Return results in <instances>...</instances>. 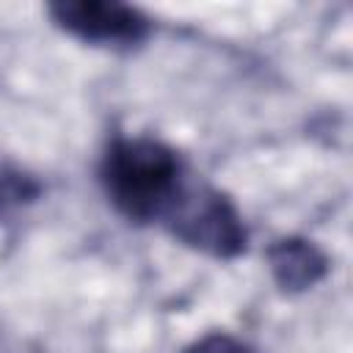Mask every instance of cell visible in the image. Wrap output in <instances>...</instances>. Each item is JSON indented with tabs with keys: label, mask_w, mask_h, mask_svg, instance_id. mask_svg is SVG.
<instances>
[{
	"label": "cell",
	"mask_w": 353,
	"mask_h": 353,
	"mask_svg": "<svg viewBox=\"0 0 353 353\" xmlns=\"http://www.w3.org/2000/svg\"><path fill=\"white\" fill-rule=\"evenodd\" d=\"M36 193H39V185L30 176L11 168H0V210L33 201Z\"/></svg>",
	"instance_id": "obj_5"
},
{
	"label": "cell",
	"mask_w": 353,
	"mask_h": 353,
	"mask_svg": "<svg viewBox=\"0 0 353 353\" xmlns=\"http://www.w3.org/2000/svg\"><path fill=\"white\" fill-rule=\"evenodd\" d=\"M50 14L63 30L94 44L127 47L149 33V22L138 8L113 0H66L50 6Z\"/></svg>",
	"instance_id": "obj_3"
},
{
	"label": "cell",
	"mask_w": 353,
	"mask_h": 353,
	"mask_svg": "<svg viewBox=\"0 0 353 353\" xmlns=\"http://www.w3.org/2000/svg\"><path fill=\"white\" fill-rule=\"evenodd\" d=\"M268 265L276 284L287 292H301L314 287L328 270L325 254L312 240H301V237L276 240L268 248Z\"/></svg>",
	"instance_id": "obj_4"
},
{
	"label": "cell",
	"mask_w": 353,
	"mask_h": 353,
	"mask_svg": "<svg viewBox=\"0 0 353 353\" xmlns=\"http://www.w3.org/2000/svg\"><path fill=\"white\" fill-rule=\"evenodd\" d=\"M99 174L113 207L138 223L163 218L185 188L176 152L154 138L113 141Z\"/></svg>",
	"instance_id": "obj_1"
},
{
	"label": "cell",
	"mask_w": 353,
	"mask_h": 353,
	"mask_svg": "<svg viewBox=\"0 0 353 353\" xmlns=\"http://www.w3.org/2000/svg\"><path fill=\"white\" fill-rule=\"evenodd\" d=\"M171 234L210 256L232 259L245 251V226L234 204L212 188H182L163 215Z\"/></svg>",
	"instance_id": "obj_2"
},
{
	"label": "cell",
	"mask_w": 353,
	"mask_h": 353,
	"mask_svg": "<svg viewBox=\"0 0 353 353\" xmlns=\"http://www.w3.org/2000/svg\"><path fill=\"white\" fill-rule=\"evenodd\" d=\"M185 353H256V350L229 334H207L196 339Z\"/></svg>",
	"instance_id": "obj_6"
}]
</instances>
